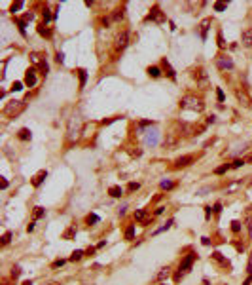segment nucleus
Instances as JSON below:
<instances>
[{
  "mask_svg": "<svg viewBox=\"0 0 252 285\" xmlns=\"http://www.w3.org/2000/svg\"><path fill=\"white\" fill-rule=\"evenodd\" d=\"M82 127H83V122H82L80 114H74V116L70 118V122H68V127H67V141H68V142H74L76 139L80 137Z\"/></svg>",
  "mask_w": 252,
  "mask_h": 285,
  "instance_id": "nucleus-1",
  "label": "nucleus"
},
{
  "mask_svg": "<svg viewBox=\"0 0 252 285\" xmlns=\"http://www.w3.org/2000/svg\"><path fill=\"white\" fill-rule=\"evenodd\" d=\"M180 106H182V108H186V110L203 112L205 103H203L201 97H197V95H184L182 99H180Z\"/></svg>",
  "mask_w": 252,
  "mask_h": 285,
  "instance_id": "nucleus-2",
  "label": "nucleus"
},
{
  "mask_svg": "<svg viewBox=\"0 0 252 285\" xmlns=\"http://www.w3.org/2000/svg\"><path fill=\"white\" fill-rule=\"evenodd\" d=\"M195 259H197V255H195V253H190V255H186V257H184V260L180 262V266H178V272L174 274V281H176V283H178V281L186 276V274H188V272L192 270V266H193Z\"/></svg>",
  "mask_w": 252,
  "mask_h": 285,
  "instance_id": "nucleus-3",
  "label": "nucleus"
},
{
  "mask_svg": "<svg viewBox=\"0 0 252 285\" xmlns=\"http://www.w3.org/2000/svg\"><path fill=\"white\" fill-rule=\"evenodd\" d=\"M25 110V101H10L4 106V114L8 118H15L17 114H21Z\"/></svg>",
  "mask_w": 252,
  "mask_h": 285,
  "instance_id": "nucleus-4",
  "label": "nucleus"
},
{
  "mask_svg": "<svg viewBox=\"0 0 252 285\" xmlns=\"http://www.w3.org/2000/svg\"><path fill=\"white\" fill-rule=\"evenodd\" d=\"M214 65H216L218 70L227 72V70L233 69V59L229 57V55H226V53H218V55L214 57Z\"/></svg>",
  "mask_w": 252,
  "mask_h": 285,
  "instance_id": "nucleus-5",
  "label": "nucleus"
},
{
  "mask_svg": "<svg viewBox=\"0 0 252 285\" xmlns=\"http://www.w3.org/2000/svg\"><path fill=\"white\" fill-rule=\"evenodd\" d=\"M129 44V30H122L116 36V51H123Z\"/></svg>",
  "mask_w": 252,
  "mask_h": 285,
  "instance_id": "nucleus-6",
  "label": "nucleus"
},
{
  "mask_svg": "<svg viewBox=\"0 0 252 285\" xmlns=\"http://www.w3.org/2000/svg\"><path fill=\"white\" fill-rule=\"evenodd\" d=\"M146 21H156V23H163V21H165V15H163V12L159 10V6H154L150 10V14L146 15Z\"/></svg>",
  "mask_w": 252,
  "mask_h": 285,
  "instance_id": "nucleus-7",
  "label": "nucleus"
},
{
  "mask_svg": "<svg viewBox=\"0 0 252 285\" xmlns=\"http://www.w3.org/2000/svg\"><path fill=\"white\" fill-rule=\"evenodd\" d=\"M195 80H197V86H201L203 90L209 87V74H207L203 69H197L195 70Z\"/></svg>",
  "mask_w": 252,
  "mask_h": 285,
  "instance_id": "nucleus-8",
  "label": "nucleus"
},
{
  "mask_svg": "<svg viewBox=\"0 0 252 285\" xmlns=\"http://www.w3.org/2000/svg\"><path fill=\"white\" fill-rule=\"evenodd\" d=\"M25 86H29V87H34L36 86V69L34 67H30L27 70V74H25Z\"/></svg>",
  "mask_w": 252,
  "mask_h": 285,
  "instance_id": "nucleus-9",
  "label": "nucleus"
},
{
  "mask_svg": "<svg viewBox=\"0 0 252 285\" xmlns=\"http://www.w3.org/2000/svg\"><path fill=\"white\" fill-rule=\"evenodd\" d=\"M161 67H163V70H165V74L169 76L171 80H176V72H174V69L171 67V63L167 61V57H165V59L161 61Z\"/></svg>",
  "mask_w": 252,
  "mask_h": 285,
  "instance_id": "nucleus-10",
  "label": "nucleus"
},
{
  "mask_svg": "<svg viewBox=\"0 0 252 285\" xmlns=\"http://www.w3.org/2000/svg\"><path fill=\"white\" fill-rule=\"evenodd\" d=\"M192 162H193V156H180V158H176V162H174V167H176V169L188 167Z\"/></svg>",
  "mask_w": 252,
  "mask_h": 285,
  "instance_id": "nucleus-11",
  "label": "nucleus"
},
{
  "mask_svg": "<svg viewBox=\"0 0 252 285\" xmlns=\"http://www.w3.org/2000/svg\"><path fill=\"white\" fill-rule=\"evenodd\" d=\"M241 42H243V46L252 50V29H246L243 32V36H241Z\"/></svg>",
  "mask_w": 252,
  "mask_h": 285,
  "instance_id": "nucleus-12",
  "label": "nucleus"
},
{
  "mask_svg": "<svg viewBox=\"0 0 252 285\" xmlns=\"http://www.w3.org/2000/svg\"><path fill=\"white\" fill-rule=\"evenodd\" d=\"M211 23H212V19H203L201 23H199V34H201V38L205 40L207 38V32H209V27H211Z\"/></svg>",
  "mask_w": 252,
  "mask_h": 285,
  "instance_id": "nucleus-13",
  "label": "nucleus"
},
{
  "mask_svg": "<svg viewBox=\"0 0 252 285\" xmlns=\"http://www.w3.org/2000/svg\"><path fill=\"white\" fill-rule=\"evenodd\" d=\"M171 276V268L169 266H163V268H159V272L156 274V281H163V279H167Z\"/></svg>",
  "mask_w": 252,
  "mask_h": 285,
  "instance_id": "nucleus-14",
  "label": "nucleus"
},
{
  "mask_svg": "<svg viewBox=\"0 0 252 285\" xmlns=\"http://www.w3.org/2000/svg\"><path fill=\"white\" fill-rule=\"evenodd\" d=\"M235 95H237V99H239V103H241V105H245V106H250V97H248L245 91L237 90V91H235Z\"/></svg>",
  "mask_w": 252,
  "mask_h": 285,
  "instance_id": "nucleus-15",
  "label": "nucleus"
},
{
  "mask_svg": "<svg viewBox=\"0 0 252 285\" xmlns=\"http://www.w3.org/2000/svg\"><path fill=\"white\" fill-rule=\"evenodd\" d=\"M38 34L44 36V38H49V36H51V29H49L46 23H42V25H38Z\"/></svg>",
  "mask_w": 252,
  "mask_h": 285,
  "instance_id": "nucleus-16",
  "label": "nucleus"
},
{
  "mask_svg": "<svg viewBox=\"0 0 252 285\" xmlns=\"http://www.w3.org/2000/svg\"><path fill=\"white\" fill-rule=\"evenodd\" d=\"M46 177H48V171H40L34 179H32V186H40L44 181H46Z\"/></svg>",
  "mask_w": 252,
  "mask_h": 285,
  "instance_id": "nucleus-17",
  "label": "nucleus"
},
{
  "mask_svg": "<svg viewBox=\"0 0 252 285\" xmlns=\"http://www.w3.org/2000/svg\"><path fill=\"white\" fill-rule=\"evenodd\" d=\"M17 137H19L21 141H30V129H29V127H21L19 133H17Z\"/></svg>",
  "mask_w": 252,
  "mask_h": 285,
  "instance_id": "nucleus-18",
  "label": "nucleus"
},
{
  "mask_svg": "<svg viewBox=\"0 0 252 285\" xmlns=\"http://www.w3.org/2000/svg\"><path fill=\"white\" fill-rule=\"evenodd\" d=\"M78 76H80V90H82V87H85V82H87V70L78 69Z\"/></svg>",
  "mask_w": 252,
  "mask_h": 285,
  "instance_id": "nucleus-19",
  "label": "nucleus"
},
{
  "mask_svg": "<svg viewBox=\"0 0 252 285\" xmlns=\"http://www.w3.org/2000/svg\"><path fill=\"white\" fill-rule=\"evenodd\" d=\"M83 257H85V251H82V249H76L74 253L70 255V260H72V262H76V260H82Z\"/></svg>",
  "mask_w": 252,
  "mask_h": 285,
  "instance_id": "nucleus-20",
  "label": "nucleus"
},
{
  "mask_svg": "<svg viewBox=\"0 0 252 285\" xmlns=\"http://www.w3.org/2000/svg\"><path fill=\"white\" fill-rule=\"evenodd\" d=\"M212 259L216 260V262H220V264H224V266H227L229 268V262L222 257V253H218V251H214V253H212Z\"/></svg>",
  "mask_w": 252,
  "mask_h": 285,
  "instance_id": "nucleus-21",
  "label": "nucleus"
},
{
  "mask_svg": "<svg viewBox=\"0 0 252 285\" xmlns=\"http://www.w3.org/2000/svg\"><path fill=\"white\" fill-rule=\"evenodd\" d=\"M159 188H161V190H171V188H174V183H173L171 179H165V181L159 183Z\"/></svg>",
  "mask_w": 252,
  "mask_h": 285,
  "instance_id": "nucleus-22",
  "label": "nucleus"
},
{
  "mask_svg": "<svg viewBox=\"0 0 252 285\" xmlns=\"http://www.w3.org/2000/svg\"><path fill=\"white\" fill-rule=\"evenodd\" d=\"M108 192H110V196H112V198H122V194H123L122 186H112V188L108 190Z\"/></svg>",
  "mask_w": 252,
  "mask_h": 285,
  "instance_id": "nucleus-23",
  "label": "nucleus"
},
{
  "mask_svg": "<svg viewBox=\"0 0 252 285\" xmlns=\"http://www.w3.org/2000/svg\"><path fill=\"white\" fill-rule=\"evenodd\" d=\"M148 74L152 76V78H159V76H161V69L159 67H148Z\"/></svg>",
  "mask_w": 252,
  "mask_h": 285,
  "instance_id": "nucleus-24",
  "label": "nucleus"
},
{
  "mask_svg": "<svg viewBox=\"0 0 252 285\" xmlns=\"http://www.w3.org/2000/svg\"><path fill=\"white\" fill-rule=\"evenodd\" d=\"M146 211L144 209H138V211H135V221H140V223H144L146 221Z\"/></svg>",
  "mask_w": 252,
  "mask_h": 285,
  "instance_id": "nucleus-25",
  "label": "nucleus"
},
{
  "mask_svg": "<svg viewBox=\"0 0 252 285\" xmlns=\"http://www.w3.org/2000/svg\"><path fill=\"white\" fill-rule=\"evenodd\" d=\"M15 23L19 25V30H21V34H27V30H25V27H27V21H23V19H21V17H15Z\"/></svg>",
  "mask_w": 252,
  "mask_h": 285,
  "instance_id": "nucleus-26",
  "label": "nucleus"
},
{
  "mask_svg": "<svg viewBox=\"0 0 252 285\" xmlns=\"http://www.w3.org/2000/svg\"><path fill=\"white\" fill-rule=\"evenodd\" d=\"M38 70H40V72H42L44 76H48V72H49V65L46 63V59H44V61H42V63L38 65Z\"/></svg>",
  "mask_w": 252,
  "mask_h": 285,
  "instance_id": "nucleus-27",
  "label": "nucleus"
},
{
  "mask_svg": "<svg viewBox=\"0 0 252 285\" xmlns=\"http://www.w3.org/2000/svg\"><path fill=\"white\" fill-rule=\"evenodd\" d=\"M133 238H135V226L129 224V226L125 228V239H133Z\"/></svg>",
  "mask_w": 252,
  "mask_h": 285,
  "instance_id": "nucleus-28",
  "label": "nucleus"
},
{
  "mask_svg": "<svg viewBox=\"0 0 252 285\" xmlns=\"http://www.w3.org/2000/svg\"><path fill=\"white\" fill-rule=\"evenodd\" d=\"M44 215H46V209H44V207H34V221H36V219H42Z\"/></svg>",
  "mask_w": 252,
  "mask_h": 285,
  "instance_id": "nucleus-29",
  "label": "nucleus"
},
{
  "mask_svg": "<svg viewBox=\"0 0 252 285\" xmlns=\"http://www.w3.org/2000/svg\"><path fill=\"white\" fill-rule=\"evenodd\" d=\"M146 145H152V147L157 145V137H156V133H152V131H150V135L146 137Z\"/></svg>",
  "mask_w": 252,
  "mask_h": 285,
  "instance_id": "nucleus-30",
  "label": "nucleus"
},
{
  "mask_svg": "<svg viewBox=\"0 0 252 285\" xmlns=\"http://www.w3.org/2000/svg\"><path fill=\"white\" fill-rule=\"evenodd\" d=\"M173 224H174V221H173V219H169V221H167V224H165V226H161L159 230H156L154 234H161V232H165V230H169V228H171Z\"/></svg>",
  "mask_w": 252,
  "mask_h": 285,
  "instance_id": "nucleus-31",
  "label": "nucleus"
},
{
  "mask_svg": "<svg viewBox=\"0 0 252 285\" xmlns=\"http://www.w3.org/2000/svg\"><path fill=\"white\" fill-rule=\"evenodd\" d=\"M216 40H218V48L224 50V48H226V40H224V34H222V32H218V34H216Z\"/></svg>",
  "mask_w": 252,
  "mask_h": 285,
  "instance_id": "nucleus-32",
  "label": "nucleus"
},
{
  "mask_svg": "<svg viewBox=\"0 0 252 285\" xmlns=\"http://www.w3.org/2000/svg\"><path fill=\"white\" fill-rule=\"evenodd\" d=\"M85 221H87V224H95V223H99V221H101V219H99V215L91 213V215H87V219H85Z\"/></svg>",
  "mask_w": 252,
  "mask_h": 285,
  "instance_id": "nucleus-33",
  "label": "nucleus"
},
{
  "mask_svg": "<svg viewBox=\"0 0 252 285\" xmlns=\"http://www.w3.org/2000/svg\"><path fill=\"white\" fill-rule=\"evenodd\" d=\"M74 234H76V228H74V226H70V228L67 230V232L63 234V238H64V239H70V238H74Z\"/></svg>",
  "mask_w": 252,
  "mask_h": 285,
  "instance_id": "nucleus-34",
  "label": "nucleus"
},
{
  "mask_svg": "<svg viewBox=\"0 0 252 285\" xmlns=\"http://www.w3.org/2000/svg\"><path fill=\"white\" fill-rule=\"evenodd\" d=\"M229 167H231V166H229V163H224V166L216 167V171H214V173H216V175H224V173H226V171H227Z\"/></svg>",
  "mask_w": 252,
  "mask_h": 285,
  "instance_id": "nucleus-35",
  "label": "nucleus"
},
{
  "mask_svg": "<svg viewBox=\"0 0 252 285\" xmlns=\"http://www.w3.org/2000/svg\"><path fill=\"white\" fill-rule=\"evenodd\" d=\"M241 228H243V226H241V223H239V221H233V223H231V232L239 234V232H241Z\"/></svg>",
  "mask_w": 252,
  "mask_h": 285,
  "instance_id": "nucleus-36",
  "label": "nucleus"
},
{
  "mask_svg": "<svg viewBox=\"0 0 252 285\" xmlns=\"http://www.w3.org/2000/svg\"><path fill=\"white\" fill-rule=\"evenodd\" d=\"M245 163H246L245 160H241V158H237V160H235V162L231 163V167H233V169H239V167H243Z\"/></svg>",
  "mask_w": 252,
  "mask_h": 285,
  "instance_id": "nucleus-37",
  "label": "nucleus"
},
{
  "mask_svg": "<svg viewBox=\"0 0 252 285\" xmlns=\"http://www.w3.org/2000/svg\"><path fill=\"white\" fill-rule=\"evenodd\" d=\"M10 239H12V232H6V234L2 236V242H0V243H2V247L10 243Z\"/></svg>",
  "mask_w": 252,
  "mask_h": 285,
  "instance_id": "nucleus-38",
  "label": "nucleus"
},
{
  "mask_svg": "<svg viewBox=\"0 0 252 285\" xmlns=\"http://www.w3.org/2000/svg\"><path fill=\"white\" fill-rule=\"evenodd\" d=\"M19 276H21V266H14V268H12V278L17 279Z\"/></svg>",
  "mask_w": 252,
  "mask_h": 285,
  "instance_id": "nucleus-39",
  "label": "nucleus"
},
{
  "mask_svg": "<svg viewBox=\"0 0 252 285\" xmlns=\"http://www.w3.org/2000/svg\"><path fill=\"white\" fill-rule=\"evenodd\" d=\"M226 8H227L226 2H216V4H214V10H216V12H224Z\"/></svg>",
  "mask_w": 252,
  "mask_h": 285,
  "instance_id": "nucleus-40",
  "label": "nucleus"
},
{
  "mask_svg": "<svg viewBox=\"0 0 252 285\" xmlns=\"http://www.w3.org/2000/svg\"><path fill=\"white\" fill-rule=\"evenodd\" d=\"M138 188H140V183H129V186H127L129 192H135V190H138Z\"/></svg>",
  "mask_w": 252,
  "mask_h": 285,
  "instance_id": "nucleus-41",
  "label": "nucleus"
},
{
  "mask_svg": "<svg viewBox=\"0 0 252 285\" xmlns=\"http://www.w3.org/2000/svg\"><path fill=\"white\" fill-rule=\"evenodd\" d=\"M23 90V82H14L12 84V91H21Z\"/></svg>",
  "mask_w": 252,
  "mask_h": 285,
  "instance_id": "nucleus-42",
  "label": "nucleus"
},
{
  "mask_svg": "<svg viewBox=\"0 0 252 285\" xmlns=\"http://www.w3.org/2000/svg\"><path fill=\"white\" fill-rule=\"evenodd\" d=\"M64 262H67L64 259H59V260H55V262L51 264V268H61V266H64Z\"/></svg>",
  "mask_w": 252,
  "mask_h": 285,
  "instance_id": "nucleus-43",
  "label": "nucleus"
},
{
  "mask_svg": "<svg viewBox=\"0 0 252 285\" xmlns=\"http://www.w3.org/2000/svg\"><path fill=\"white\" fill-rule=\"evenodd\" d=\"M216 97H218V101H220V103L226 99V97H224V91L220 90V87H216Z\"/></svg>",
  "mask_w": 252,
  "mask_h": 285,
  "instance_id": "nucleus-44",
  "label": "nucleus"
},
{
  "mask_svg": "<svg viewBox=\"0 0 252 285\" xmlns=\"http://www.w3.org/2000/svg\"><path fill=\"white\" fill-rule=\"evenodd\" d=\"M21 8H23V2H15V4L12 6V14H15L17 10H21Z\"/></svg>",
  "mask_w": 252,
  "mask_h": 285,
  "instance_id": "nucleus-45",
  "label": "nucleus"
},
{
  "mask_svg": "<svg viewBox=\"0 0 252 285\" xmlns=\"http://www.w3.org/2000/svg\"><path fill=\"white\" fill-rule=\"evenodd\" d=\"M246 228H248V234L252 236V217H248V219H246Z\"/></svg>",
  "mask_w": 252,
  "mask_h": 285,
  "instance_id": "nucleus-46",
  "label": "nucleus"
},
{
  "mask_svg": "<svg viewBox=\"0 0 252 285\" xmlns=\"http://www.w3.org/2000/svg\"><path fill=\"white\" fill-rule=\"evenodd\" d=\"M55 59H57V63H63V61H64V53H63V51H57Z\"/></svg>",
  "mask_w": 252,
  "mask_h": 285,
  "instance_id": "nucleus-47",
  "label": "nucleus"
},
{
  "mask_svg": "<svg viewBox=\"0 0 252 285\" xmlns=\"http://www.w3.org/2000/svg\"><path fill=\"white\" fill-rule=\"evenodd\" d=\"M211 211H212V207L211 205H205V217L207 219H211Z\"/></svg>",
  "mask_w": 252,
  "mask_h": 285,
  "instance_id": "nucleus-48",
  "label": "nucleus"
},
{
  "mask_svg": "<svg viewBox=\"0 0 252 285\" xmlns=\"http://www.w3.org/2000/svg\"><path fill=\"white\" fill-rule=\"evenodd\" d=\"M49 17H51V15H49V10L46 8V10H44V21L48 23V21H49Z\"/></svg>",
  "mask_w": 252,
  "mask_h": 285,
  "instance_id": "nucleus-49",
  "label": "nucleus"
},
{
  "mask_svg": "<svg viewBox=\"0 0 252 285\" xmlns=\"http://www.w3.org/2000/svg\"><path fill=\"white\" fill-rule=\"evenodd\" d=\"M212 211H214V213H220V211H222V203H220V202L214 203V209H212Z\"/></svg>",
  "mask_w": 252,
  "mask_h": 285,
  "instance_id": "nucleus-50",
  "label": "nucleus"
},
{
  "mask_svg": "<svg viewBox=\"0 0 252 285\" xmlns=\"http://www.w3.org/2000/svg\"><path fill=\"white\" fill-rule=\"evenodd\" d=\"M0 188H2V190H6V188H8V181H6V179L0 181Z\"/></svg>",
  "mask_w": 252,
  "mask_h": 285,
  "instance_id": "nucleus-51",
  "label": "nucleus"
},
{
  "mask_svg": "<svg viewBox=\"0 0 252 285\" xmlns=\"http://www.w3.org/2000/svg\"><path fill=\"white\" fill-rule=\"evenodd\" d=\"M146 126H154L152 120H146V122H140V127H146Z\"/></svg>",
  "mask_w": 252,
  "mask_h": 285,
  "instance_id": "nucleus-52",
  "label": "nucleus"
},
{
  "mask_svg": "<svg viewBox=\"0 0 252 285\" xmlns=\"http://www.w3.org/2000/svg\"><path fill=\"white\" fill-rule=\"evenodd\" d=\"M125 209H127V203H123L122 207H119V211H118V213H119V215H125Z\"/></svg>",
  "mask_w": 252,
  "mask_h": 285,
  "instance_id": "nucleus-53",
  "label": "nucleus"
},
{
  "mask_svg": "<svg viewBox=\"0 0 252 285\" xmlns=\"http://www.w3.org/2000/svg\"><path fill=\"white\" fill-rule=\"evenodd\" d=\"M85 255H89V257H93V255H95V247H89V249L85 251Z\"/></svg>",
  "mask_w": 252,
  "mask_h": 285,
  "instance_id": "nucleus-54",
  "label": "nucleus"
},
{
  "mask_svg": "<svg viewBox=\"0 0 252 285\" xmlns=\"http://www.w3.org/2000/svg\"><path fill=\"white\" fill-rule=\"evenodd\" d=\"M34 224H36V221H32V223L27 226V232H32V230H34Z\"/></svg>",
  "mask_w": 252,
  "mask_h": 285,
  "instance_id": "nucleus-55",
  "label": "nucleus"
},
{
  "mask_svg": "<svg viewBox=\"0 0 252 285\" xmlns=\"http://www.w3.org/2000/svg\"><path fill=\"white\" fill-rule=\"evenodd\" d=\"M201 242H203V245H211V239L209 238H201Z\"/></svg>",
  "mask_w": 252,
  "mask_h": 285,
  "instance_id": "nucleus-56",
  "label": "nucleus"
},
{
  "mask_svg": "<svg viewBox=\"0 0 252 285\" xmlns=\"http://www.w3.org/2000/svg\"><path fill=\"white\" fill-rule=\"evenodd\" d=\"M250 283H252V276H248V278L243 281V285H250Z\"/></svg>",
  "mask_w": 252,
  "mask_h": 285,
  "instance_id": "nucleus-57",
  "label": "nucleus"
},
{
  "mask_svg": "<svg viewBox=\"0 0 252 285\" xmlns=\"http://www.w3.org/2000/svg\"><path fill=\"white\" fill-rule=\"evenodd\" d=\"M108 23H110V19H108V17H103V25L108 27Z\"/></svg>",
  "mask_w": 252,
  "mask_h": 285,
  "instance_id": "nucleus-58",
  "label": "nucleus"
},
{
  "mask_svg": "<svg viewBox=\"0 0 252 285\" xmlns=\"http://www.w3.org/2000/svg\"><path fill=\"white\" fill-rule=\"evenodd\" d=\"M207 122H209V124H214V122H216V116H209V120H207Z\"/></svg>",
  "mask_w": 252,
  "mask_h": 285,
  "instance_id": "nucleus-59",
  "label": "nucleus"
},
{
  "mask_svg": "<svg viewBox=\"0 0 252 285\" xmlns=\"http://www.w3.org/2000/svg\"><path fill=\"white\" fill-rule=\"evenodd\" d=\"M163 211H165V207H157V209H156V215H161Z\"/></svg>",
  "mask_w": 252,
  "mask_h": 285,
  "instance_id": "nucleus-60",
  "label": "nucleus"
},
{
  "mask_svg": "<svg viewBox=\"0 0 252 285\" xmlns=\"http://www.w3.org/2000/svg\"><path fill=\"white\" fill-rule=\"evenodd\" d=\"M23 285H32V281H30V279H27V281H23Z\"/></svg>",
  "mask_w": 252,
  "mask_h": 285,
  "instance_id": "nucleus-61",
  "label": "nucleus"
},
{
  "mask_svg": "<svg viewBox=\"0 0 252 285\" xmlns=\"http://www.w3.org/2000/svg\"><path fill=\"white\" fill-rule=\"evenodd\" d=\"M159 285H167V283H159Z\"/></svg>",
  "mask_w": 252,
  "mask_h": 285,
  "instance_id": "nucleus-62",
  "label": "nucleus"
}]
</instances>
